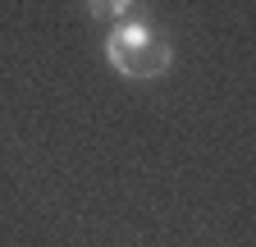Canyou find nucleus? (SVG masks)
<instances>
[{
	"label": "nucleus",
	"instance_id": "1",
	"mask_svg": "<svg viewBox=\"0 0 256 247\" xmlns=\"http://www.w3.org/2000/svg\"><path fill=\"white\" fill-rule=\"evenodd\" d=\"M106 60L119 78H133V82H151V78H165L174 64V46L170 37L160 32L151 18H124L110 28L106 37Z\"/></svg>",
	"mask_w": 256,
	"mask_h": 247
},
{
	"label": "nucleus",
	"instance_id": "2",
	"mask_svg": "<svg viewBox=\"0 0 256 247\" xmlns=\"http://www.w3.org/2000/svg\"><path fill=\"white\" fill-rule=\"evenodd\" d=\"M82 5H87V14L96 18V23H124L128 14H133V5H138V0H82Z\"/></svg>",
	"mask_w": 256,
	"mask_h": 247
}]
</instances>
